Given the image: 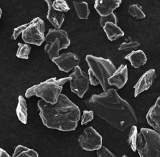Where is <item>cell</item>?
I'll use <instances>...</instances> for the list:
<instances>
[{
	"mask_svg": "<svg viewBox=\"0 0 160 157\" xmlns=\"http://www.w3.org/2000/svg\"><path fill=\"white\" fill-rule=\"evenodd\" d=\"M85 104L97 116L118 131H126L138 124L134 108L120 97L114 88L94 94L85 101Z\"/></svg>",
	"mask_w": 160,
	"mask_h": 157,
	"instance_id": "cell-1",
	"label": "cell"
},
{
	"mask_svg": "<svg viewBox=\"0 0 160 157\" xmlns=\"http://www.w3.org/2000/svg\"><path fill=\"white\" fill-rule=\"evenodd\" d=\"M38 107L41 120L48 129L65 132L74 131L81 118L78 106L62 93L55 104L41 99L38 101Z\"/></svg>",
	"mask_w": 160,
	"mask_h": 157,
	"instance_id": "cell-2",
	"label": "cell"
},
{
	"mask_svg": "<svg viewBox=\"0 0 160 157\" xmlns=\"http://www.w3.org/2000/svg\"><path fill=\"white\" fill-rule=\"evenodd\" d=\"M86 60L88 65L90 83L96 86L101 85L103 91L108 89V78L114 73L116 67L108 59L88 55Z\"/></svg>",
	"mask_w": 160,
	"mask_h": 157,
	"instance_id": "cell-3",
	"label": "cell"
},
{
	"mask_svg": "<svg viewBox=\"0 0 160 157\" xmlns=\"http://www.w3.org/2000/svg\"><path fill=\"white\" fill-rule=\"evenodd\" d=\"M71 77L57 79L52 78L38 85L30 87L26 91V98L38 96L45 102L51 104L56 103L61 94L62 88L67 82L71 81Z\"/></svg>",
	"mask_w": 160,
	"mask_h": 157,
	"instance_id": "cell-4",
	"label": "cell"
},
{
	"mask_svg": "<svg viewBox=\"0 0 160 157\" xmlns=\"http://www.w3.org/2000/svg\"><path fill=\"white\" fill-rule=\"evenodd\" d=\"M138 154L141 157H160V134L155 130L142 128L138 135Z\"/></svg>",
	"mask_w": 160,
	"mask_h": 157,
	"instance_id": "cell-5",
	"label": "cell"
},
{
	"mask_svg": "<svg viewBox=\"0 0 160 157\" xmlns=\"http://www.w3.org/2000/svg\"><path fill=\"white\" fill-rule=\"evenodd\" d=\"M45 26L42 19L34 18L28 27L22 34V37L25 43L40 46L45 41Z\"/></svg>",
	"mask_w": 160,
	"mask_h": 157,
	"instance_id": "cell-6",
	"label": "cell"
},
{
	"mask_svg": "<svg viewBox=\"0 0 160 157\" xmlns=\"http://www.w3.org/2000/svg\"><path fill=\"white\" fill-rule=\"evenodd\" d=\"M69 77L71 78L70 81L71 91L82 98L89 89V85L91 84L89 76L78 66L75 67L73 72L70 75Z\"/></svg>",
	"mask_w": 160,
	"mask_h": 157,
	"instance_id": "cell-7",
	"label": "cell"
},
{
	"mask_svg": "<svg viewBox=\"0 0 160 157\" xmlns=\"http://www.w3.org/2000/svg\"><path fill=\"white\" fill-rule=\"evenodd\" d=\"M81 147L86 151H96L103 146L102 136L92 126L86 128L78 138Z\"/></svg>",
	"mask_w": 160,
	"mask_h": 157,
	"instance_id": "cell-8",
	"label": "cell"
},
{
	"mask_svg": "<svg viewBox=\"0 0 160 157\" xmlns=\"http://www.w3.org/2000/svg\"><path fill=\"white\" fill-rule=\"evenodd\" d=\"M52 61L58 67L60 71L68 72L78 66L81 59L76 53L65 52L54 57Z\"/></svg>",
	"mask_w": 160,
	"mask_h": 157,
	"instance_id": "cell-9",
	"label": "cell"
},
{
	"mask_svg": "<svg viewBox=\"0 0 160 157\" xmlns=\"http://www.w3.org/2000/svg\"><path fill=\"white\" fill-rule=\"evenodd\" d=\"M121 4L122 0H96L94 8L101 17H105L113 13Z\"/></svg>",
	"mask_w": 160,
	"mask_h": 157,
	"instance_id": "cell-10",
	"label": "cell"
},
{
	"mask_svg": "<svg viewBox=\"0 0 160 157\" xmlns=\"http://www.w3.org/2000/svg\"><path fill=\"white\" fill-rule=\"evenodd\" d=\"M155 78H156L155 70L151 69L144 72L134 87L135 97H137L139 94L149 89L153 84Z\"/></svg>",
	"mask_w": 160,
	"mask_h": 157,
	"instance_id": "cell-11",
	"label": "cell"
},
{
	"mask_svg": "<svg viewBox=\"0 0 160 157\" xmlns=\"http://www.w3.org/2000/svg\"><path fill=\"white\" fill-rule=\"evenodd\" d=\"M128 81V67L127 65H122L112 76L108 78L109 86H115L118 89H122Z\"/></svg>",
	"mask_w": 160,
	"mask_h": 157,
	"instance_id": "cell-12",
	"label": "cell"
},
{
	"mask_svg": "<svg viewBox=\"0 0 160 157\" xmlns=\"http://www.w3.org/2000/svg\"><path fill=\"white\" fill-rule=\"evenodd\" d=\"M56 38L60 40L61 50L67 49L71 45V40L69 39L66 31L56 28L49 30L48 34L45 35V42L47 43H51Z\"/></svg>",
	"mask_w": 160,
	"mask_h": 157,
	"instance_id": "cell-13",
	"label": "cell"
},
{
	"mask_svg": "<svg viewBox=\"0 0 160 157\" xmlns=\"http://www.w3.org/2000/svg\"><path fill=\"white\" fill-rule=\"evenodd\" d=\"M147 120L150 126L160 134V96L148 111Z\"/></svg>",
	"mask_w": 160,
	"mask_h": 157,
	"instance_id": "cell-14",
	"label": "cell"
},
{
	"mask_svg": "<svg viewBox=\"0 0 160 157\" xmlns=\"http://www.w3.org/2000/svg\"><path fill=\"white\" fill-rule=\"evenodd\" d=\"M45 1L48 5L47 19L55 28L60 29L65 20L64 13L54 9L51 0H45Z\"/></svg>",
	"mask_w": 160,
	"mask_h": 157,
	"instance_id": "cell-15",
	"label": "cell"
},
{
	"mask_svg": "<svg viewBox=\"0 0 160 157\" xmlns=\"http://www.w3.org/2000/svg\"><path fill=\"white\" fill-rule=\"evenodd\" d=\"M131 62V65L134 68H139L147 63V58L145 53L142 50H133L125 57Z\"/></svg>",
	"mask_w": 160,
	"mask_h": 157,
	"instance_id": "cell-16",
	"label": "cell"
},
{
	"mask_svg": "<svg viewBox=\"0 0 160 157\" xmlns=\"http://www.w3.org/2000/svg\"><path fill=\"white\" fill-rule=\"evenodd\" d=\"M103 29L110 41H115L124 35V32L122 29L117 26L116 24L113 22H107L104 25Z\"/></svg>",
	"mask_w": 160,
	"mask_h": 157,
	"instance_id": "cell-17",
	"label": "cell"
},
{
	"mask_svg": "<svg viewBox=\"0 0 160 157\" xmlns=\"http://www.w3.org/2000/svg\"><path fill=\"white\" fill-rule=\"evenodd\" d=\"M16 113L19 121L23 124H26L28 123V105L22 96H19L18 98V104L17 105Z\"/></svg>",
	"mask_w": 160,
	"mask_h": 157,
	"instance_id": "cell-18",
	"label": "cell"
},
{
	"mask_svg": "<svg viewBox=\"0 0 160 157\" xmlns=\"http://www.w3.org/2000/svg\"><path fill=\"white\" fill-rule=\"evenodd\" d=\"M72 4H73L74 8L76 9L78 17L81 19V20H88L90 14L88 3L86 2L73 1Z\"/></svg>",
	"mask_w": 160,
	"mask_h": 157,
	"instance_id": "cell-19",
	"label": "cell"
},
{
	"mask_svg": "<svg viewBox=\"0 0 160 157\" xmlns=\"http://www.w3.org/2000/svg\"><path fill=\"white\" fill-rule=\"evenodd\" d=\"M60 44H61L60 40L56 38L53 42L51 43H48L45 46V51L48 55L50 60H52L54 57H56L60 55L59 52L61 50Z\"/></svg>",
	"mask_w": 160,
	"mask_h": 157,
	"instance_id": "cell-20",
	"label": "cell"
},
{
	"mask_svg": "<svg viewBox=\"0 0 160 157\" xmlns=\"http://www.w3.org/2000/svg\"><path fill=\"white\" fill-rule=\"evenodd\" d=\"M13 157H38L39 154L36 151L28 147L18 145L14 149Z\"/></svg>",
	"mask_w": 160,
	"mask_h": 157,
	"instance_id": "cell-21",
	"label": "cell"
},
{
	"mask_svg": "<svg viewBox=\"0 0 160 157\" xmlns=\"http://www.w3.org/2000/svg\"><path fill=\"white\" fill-rule=\"evenodd\" d=\"M138 130L136 125H132L130 128L129 134L128 138V143L129 144L130 148L133 151H137V141H138Z\"/></svg>",
	"mask_w": 160,
	"mask_h": 157,
	"instance_id": "cell-22",
	"label": "cell"
},
{
	"mask_svg": "<svg viewBox=\"0 0 160 157\" xmlns=\"http://www.w3.org/2000/svg\"><path fill=\"white\" fill-rule=\"evenodd\" d=\"M30 51L31 47L30 44H28V43L23 44V43L19 42L18 49L16 53V56L18 57V58L27 60L29 58V55H30Z\"/></svg>",
	"mask_w": 160,
	"mask_h": 157,
	"instance_id": "cell-23",
	"label": "cell"
},
{
	"mask_svg": "<svg viewBox=\"0 0 160 157\" xmlns=\"http://www.w3.org/2000/svg\"><path fill=\"white\" fill-rule=\"evenodd\" d=\"M128 12L130 15L137 19H144L146 17V14L143 12L142 7L137 4L130 5L128 9Z\"/></svg>",
	"mask_w": 160,
	"mask_h": 157,
	"instance_id": "cell-24",
	"label": "cell"
},
{
	"mask_svg": "<svg viewBox=\"0 0 160 157\" xmlns=\"http://www.w3.org/2000/svg\"><path fill=\"white\" fill-rule=\"evenodd\" d=\"M52 6L55 9L61 12H67L71 9L65 0H55L52 2Z\"/></svg>",
	"mask_w": 160,
	"mask_h": 157,
	"instance_id": "cell-25",
	"label": "cell"
},
{
	"mask_svg": "<svg viewBox=\"0 0 160 157\" xmlns=\"http://www.w3.org/2000/svg\"><path fill=\"white\" fill-rule=\"evenodd\" d=\"M140 46V43L137 41H132V42H123L121 44L118 50H126V51H128V50H132L136 49L138 47Z\"/></svg>",
	"mask_w": 160,
	"mask_h": 157,
	"instance_id": "cell-26",
	"label": "cell"
},
{
	"mask_svg": "<svg viewBox=\"0 0 160 157\" xmlns=\"http://www.w3.org/2000/svg\"><path fill=\"white\" fill-rule=\"evenodd\" d=\"M107 22H113L114 24H117V17H116V15L114 13H112L105 17H101L100 25L101 27H103L104 25Z\"/></svg>",
	"mask_w": 160,
	"mask_h": 157,
	"instance_id": "cell-27",
	"label": "cell"
},
{
	"mask_svg": "<svg viewBox=\"0 0 160 157\" xmlns=\"http://www.w3.org/2000/svg\"><path fill=\"white\" fill-rule=\"evenodd\" d=\"M94 118V112L92 110H84L81 118V125H86L91 121Z\"/></svg>",
	"mask_w": 160,
	"mask_h": 157,
	"instance_id": "cell-28",
	"label": "cell"
},
{
	"mask_svg": "<svg viewBox=\"0 0 160 157\" xmlns=\"http://www.w3.org/2000/svg\"><path fill=\"white\" fill-rule=\"evenodd\" d=\"M96 154L98 157H115L116 156L106 147L102 146L96 150Z\"/></svg>",
	"mask_w": 160,
	"mask_h": 157,
	"instance_id": "cell-29",
	"label": "cell"
},
{
	"mask_svg": "<svg viewBox=\"0 0 160 157\" xmlns=\"http://www.w3.org/2000/svg\"><path fill=\"white\" fill-rule=\"evenodd\" d=\"M29 24L30 23H27V24H25V25H20V26L18 27L14 28L13 33H12V39L14 40H17V38H18L19 36L21 34H22V32L25 31V29L28 27Z\"/></svg>",
	"mask_w": 160,
	"mask_h": 157,
	"instance_id": "cell-30",
	"label": "cell"
},
{
	"mask_svg": "<svg viewBox=\"0 0 160 157\" xmlns=\"http://www.w3.org/2000/svg\"><path fill=\"white\" fill-rule=\"evenodd\" d=\"M0 156L1 157H10L9 154L7 153L5 150H4L3 149H0Z\"/></svg>",
	"mask_w": 160,
	"mask_h": 157,
	"instance_id": "cell-31",
	"label": "cell"
},
{
	"mask_svg": "<svg viewBox=\"0 0 160 157\" xmlns=\"http://www.w3.org/2000/svg\"><path fill=\"white\" fill-rule=\"evenodd\" d=\"M0 12H0V17H2V9H0Z\"/></svg>",
	"mask_w": 160,
	"mask_h": 157,
	"instance_id": "cell-32",
	"label": "cell"
}]
</instances>
